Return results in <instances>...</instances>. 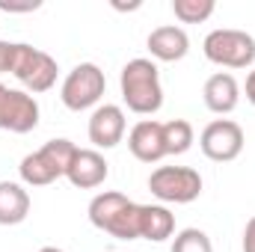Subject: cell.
Masks as SVG:
<instances>
[{
    "label": "cell",
    "mask_w": 255,
    "mask_h": 252,
    "mask_svg": "<svg viewBox=\"0 0 255 252\" xmlns=\"http://www.w3.org/2000/svg\"><path fill=\"white\" fill-rule=\"evenodd\" d=\"M119 86H122V101L128 104V110H133L139 116H154L163 107L160 71L145 57H136L122 68Z\"/></svg>",
    "instance_id": "cell-1"
},
{
    "label": "cell",
    "mask_w": 255,
    "mask_h": 252,
    "mask_svg": "<svg viewBox=\"0 0 255 252\" xmlns=\"http://www.w3.org/2000/svg\"><path fill=\"white\" fill-rule=\"evenodd\" d=\"M74 154H77V145L71 139H65V136L48 139L39 151H30L21 160V166H18L21 181L30 184V187H48V184H54L57 178H65Z\"/></svg>",
    "instance_id": "cell-2"
},
{
    "label": "cell",
    "mask_w": 255,
    "mask_h": 252,
    "mask_svg": "<svg viewBox=\"0 0 255 252\" xmlns=\"http://www.w3.org/2000/svg\"><path fill=\"white\" fill-rule=\"evenodd\" d=\"M205 57L223 68H250L255 63V39L244 30H211L202 42Z\"/></svg>",
    "instance_id": "cell-3"
},
{
    "label": "cell",
    "mask_w": 255,
    "mask_h": 252,
    "mask_svg": "<svg viewBox=\"0 0 255 252\" xmlns=\"http://www.w3.org/2000/svg\"><path fill=\"white\" fill-rule=\"evenodd\" d=\"M12 74L30 89V92H48L54 83H57V74H60V65L51 54L33 48V45H24V42H15V57H12Z\"/></svg>",
    "instance_id": "cell-4"
},
{
    "label": "cell",
    "mask_w": 255,
    "mask_h": 252,
    "mask_svg": "<svg viewBox=\"0 0 255 252\" xmlns=\"http://www.w3.org/2000/svg\"><path fill=\"white\" fill-rule=\"evenodd\" d=\"M104 86H107V80H104V71H101L98 65L95 63H80L65 74L60 98H63V104L68 110L80 113V110H89V107H95V104L101 101Z\"/></svg>",
    "instance_id": "cell-5"
},
{
    "label": "cell",
    "mask_w": 255,
    "mask_h": 252,
    "mask_svg": "<svg viewBox=\"0 0 255 252\" xmlns=\"http://www.w3.org/2000/svg\"><path fill=\"white\" fill-rule=\"evenodd\" d=\"M148 190L160 202L187 205L202 193V175L190 166H157L148 175Z\"/></svg>",
    "instance_id": "cell-6"
},
{
    "label": "cell",
    "mask_w": 255,
    "mask_h": 252,
    "mask_svg": "<svg viewBox=\"0 0 255 252\" xmlns=\"http://www.w3.org/2000/svg\"><path fill=\"white\" fill-rule=\"evenodd\" d=\"M202 154L214 163H229L244 151V127L232 119H214L199 136Z\"/></svg>",
    "instance_id": "cell-7"
},
{
    "label": "cell",
    "mask_w": 255,
    "mask_h": 252,
    "mask_svg": "<svg viewBox=\"0 0 255 252\" xmlns=\"http://www.w3.org/2000/svg\"><path fill=\"white\" fill-rule=\"evenodd\" d=\"M39 125V104L33 95L21 89H9L0 83V130L30 133Z\"/></svg>",
    "instance_id": "cell-8"
},
{
    "label": "cell",
    "mask_w": 255,
    "mask_h": 252,
    "mask_svg": "<svg viewBox=\"0 0 255 252\" xmlns=\"http://www.w3.org/2000/svg\"><path fill=\"white\" fill-rule=\"evenodd\" d=\"M125 110L119 104H104L89 116V142L95 148H116L125 136Z\"/></svg>",
    "instance_id": "cell-9"
},
{
    "label": "cell",
    "mask_w": 255,
    "mask_h": 252,
    "mask_svg": "<svg viewBox=\"0 0 255 252\" xmlns=\"http://www.w3.org/2000/svg\"><path fill=\"white\" fill-rule=\"evenodd\" d=\"M128 148L136 160L142 163H157L166 157V145H163V122L154 119H142L130 127L128 133Z\"/></svg>",
    "instance_id": "cell-10"
},
{
    "label": "cell",
    "mask_w": 255,
    "mask_h": 252,
    "mask_svg": "<svg viewBox=\"0 0 255 252\" xmlns=\"http://www.w3.org/2000/svg\"><path fill=\"white\" fill-rule=\"evenodd\" d=\"M107 175H110V163L95 148H77V154H74V160H71V166L65 172V178L80 190L101 187L107 181Z\"/></svg>",
    "instance_id": "cell-11"
},
{
    "label": "cell",
    "mask_w": 255,
    "mask_h": 252,
    "mask_svg": "<svg viewBox=\"0 0 255 252\" xmlns=\"http://www.w3.org/2000/svg\"><path fill=\"white\" fill-rule=\"evenodd\" d=\"M202 98H205V107L217 116H226L238 107L241 101V86L238 80L229 74V71H217L205 80V89H202Z\"/></svg>",
    "instance_id": "cell-12"
},
{
    "label": "cell",
    "mask_w": 255,
    "mask_h": 252,
    "mask_svg": "<svg viewBox=\"0 0 255 252\" xmlns=\"http://www.w3.org/2000/svg\"><path fill=\"white\" fill-rule=\"evenodd\" d=\"M145 45H148L151 57L160 60V63H178V60H184L187 51H190L187 33H184L181 27H175V24H166V27L151 30Z\"/></svg>",
    "instance_id": "cell-13"
},
{
    "label": "cell",
    "mask_w": 255,
    "mask_h": 252,
    "mask_svg": "<svg viewBox=\"0 0 255 252\" xmlns=\"http://www.w3.org/2000/svg\"><path fill=\"white\" fill-rule=\"evenodd\" d=\"M30 214V193L15 181H0V226H18Z\"/></svg>",
    "instance_id": "cell-14"
},
{
    "label": "cell",
    "mask_w": 255,
    "mask_h": 252,
    "mask_svg": "<svg viewBox=\"0 0 255 252\" xmlns=\"http://www.w3.org/2000/svg\"><path fill=\"white\" fill-rule=\"evenodd\" d=\"M175 235V217L169 214V208L163 205H142V217H139V238L160 244L166 238Z\"/></svg>",
    "instance_id": "cell-15"
},
{
    "label": "cell",
    "mask_w": 255,
    "mask_h": 252,
    "mask_svg": "<svg viewBox=\"0 0 255 252\" xmlns=\"http://www.w3.org/2000/svg\"><path fill=\"white\" fill-rule=\"evenodd\" d=\"M163 145H166V154H184L193 145V125L187 119L163 122Z\"/></svg>",
    "instance_id": "cell-16"
},
{
    "label": "cell",
    "mask_w": 255,
    "mask_h": 252,
    "mask_svg": "<svg viewBox=\"0 0 255 252\" xmlns=\"http://www.w3.org/2000/svg\"><path fill=\"white\" fill-rule=\"evenodd\" d=\"M214 0H172V12L181 24H202L214 15Z\"/></svg>",
    "instance_id": "cell-17"
},
{
    "label": "cell",
    "mask_w": 255,
    "mask_h": 252,
    "mask_svg": "<svg viewBox=\"0 0 255 252\" xmlns=\"http://www.w3.org/2000/svg\"><path fill=\"white\" fill-rule=\"evenodd\" d=\"M172 252H214V247H211V238L202 229H184V232L175 235Z\"/></svg>",
    "instance_id": "cell-18"
},
{
    "label": "cell",
    "mask_w": 255,
    "mask_h": 252,
    "mask_svg": "<svg viewBox=\"0 0 255 252\" xmlns=\"http://www.w3.org/2000/svg\"><path fill=\"white\" fill-rule=\"evenodd\" d=\"M12 57H15V45L12 42H0V74L12 71Z\"/></svg>",
    "instance_id": "cell-19"
},
{
    "label": "cell",
    "mask_w": 255,
    "mask_h": 252,
    "mask_svg": "<svg viewBox=\"0 0 255 252\" xmlns=\"http://www.w3.org/2000/svg\"><path fill=\"white\" fill-rule=\"evenodd\" d=\"M244 252H255V217L244 229Z\"/></svg>",
    "instance_id": "cell-20"
},
{
    "label": "cell",
    "mask_w": 255,
    "mask_h": 252,
    "mask_svg": "<svg viewBox=\"0 0 255 252\" xmlns=\"http://www.w3.org/2000/svg\"><path fill=\"white\" fill-rule=\"evenodd\" d=\"M0 9H6V12H30V9H39V0H33V3H3L0 0Z\"/></svg>",
    "instance_id": "cell-21"
},
{
    "label": "cell",
    "mask_w": 255,
    "mask_h": 252,
    "mask_svg": "<svg viewBox=\"0 0 255 252\" xmlns=\"http://www.w3.org/2000/svg\"><path fill=\"white\" fill-rule=\"evenodd\" d=\"M247 101L255 104V71H250V77H247Z\"/></svg>",
    "instance_id": "cell-22"
},
{
    "label": "cell",
    "mask_w": 255,
    "mask_h": 252,
    "mask_svg": "<svg viewBox=\"0 0 255 252\" xmlns=\"http://www.w3.org/2000/svg\"><path fill=\"white\" fill-rule=\"evenodd\" d=\"M39 252H63V250H57V247H42Z\"/></svg>",
    "instance_id": "cell-23"
}]
</instances>
